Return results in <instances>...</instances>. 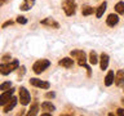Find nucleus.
Returning a JSON list of instances; mask_svg holds the SVG:
<instances>
[{
  "instance_id": "a211bd4d",
  "label": "nucleus",
  "mask_w": 124,
  "mask_h": 116,
  "mask_svg": "<svg viewBox=\"0 0 124 116\" xmlns=\"http://www.w3.org/2000/svg\"><path fill=\"white\" fill-rule=\"evenodd\" d=\"M39 108H40L39 103H38V102H34L32 104H31V107H30L29 112H27V115H29V116H35V115H38V114H39Z\"/></svg>"
},
{
  "instance_id": "dca6fc26",
  "label": "nucleus",
  "mask_w": 124,
  "mask_h": 116,
  "mask_svg": "<svg viewBox=\"0 0 124 116\" xmlns=\"http://www.w3.org/2000/svg\"><path fill=\"white\" fill-rule=\"evenodd\" d=\"M106 8H107V3L106 1H103L102 4H100V7L97 8V10H96V17L97 18H101L103 15V13L106 12Z\"/></svg>"
},
{
  "instance_id": "2eb2a0df",
  "label": "nucleus",
  "mask_w": 124,
  "mask_h": 116,
  "mask_svg": "<svg viewBox=\"0 0 124 116\" xmlns=\"http://www.w3.org/2000/svg\"><path fill=\"white\" fill-rule=\"evenodd\" d=\"M41 110L43 111H46V112H52L56 110V107H54V104H52V102H49V101H45V102L41 103Z\"/></svg>"
},
{
  "instance_id": "1a4fd4ad",
  "label": "nucleus",
  "mask_w": 124,
  "mask_h": 116,
  "mask_svg": "<svg viewBox=\"0 0 124 116\" xmlns=\"http://www.w3.org/2000/svg\"><path fill=\"white\" fill-rule=\"evenodd\" d=\"M118 22H119V15H118V13H111V14L107 15V18H106V25H107V26L114 27V26L118 25Z\"/></svg>"
},
{
  "instance_id": "f8f14e48",
  "label": "nucleus",
  "mask_w": 124,
  "mask_h": 116,
  "mask_svg": "<svg viewBox=\"0 0 124 116\" xmlns=\"http://www.w3.org/2000/svg\"><path fill=\"white\" fill-rule=\"evenodd\" d=\"M108 54L107 53H102L100 56V67L101 70H106L108 67Z\"/></svg>"
},
{
  "instance_id": "6e6552de",
  "label": "nucleus",
  "mask_w": 124,
  "mask_h": 116,
  "mask_svg": "<svg viewBox=\"0 0 124 116\" xmlns=\"http://www.w3.org/2000/svg\"><path fill=\"white\" fill-rule=\"evenodd\" d=\"M18 99H19V98H18ZM18 99L16 98V97H12L9 102H8L7 104H4V106H3V112H4V114H8L9 111L13 110V108L16 107V104H17V102H18Z\"/></svg>"
},
{
  "instance_id": "5701e85b",
  "label": "nucleus",
  "mask_w": 124,
  "mask_h": 116,
  "mask_svg": "<svg viewBox=\"0 0 124 116\" xmlns=\"http://www.w3.org/2000/svg\"><path fill=\"white\" fill-rule=\"evenodd\" d=\"M16 21H17V23H19V25H26V23H27V18L23 17V15H18Z\"/></svg>"
},
{
  "instance_id": "f03ea898",
  "label": "nucleus",
  "mask_w": 124,
  "mask_h": 116,
  "mask_svg": "<svg viewBox=\"0 0 124 116\" xmlns=\"http://www.w3.org/2000/svg\"><path fill=\"white\" fill-rule=\"evenodd\" d=\"M62 9H63L65 14L67 17H71V15L75 14L76 12V3L75 0H62Z\"/></svg>"
},
{
  "instance_id": "4468645a",
  "label": "nucleus",
  "mask_w": 124,
  "mask_h": 116,
  "mask_svg": "<svg viewBox=\"0 0 124 116\" xmlns=\"http://www.w3.org/2000/svg\"><path fill=\"white\" fill-rule=\"evenodd\" d=\"M124 84V70H118L115 73V85H120Z\"/></svg>"
},
{
  "instance_id": "f257e3e1",
  "label": "nucleus",
  "mask_w": 124,
  "mask_h": 116,
  "mask_svg": "<svg viewBox=\"0 0 124 116\" xmlns=\"http://www.w3.org/2000/svg\"><path fill=\"white\" fill-rule=\"evenodd\" d=\"M18 67H19V62L17 59H13L10 62H5V63L3 62V63L0 65V73H1V75H9L10 72L18 70Z\"/></svg>"
},
{
  "instance_id": "9b49d317",
  "label": "nucleus",
  "mask_w": 124,
  "mask_h": 116,
  "mask_svg": "<svg viewBox=\"0 0 124 116\" xmlns=\"http://www.w3.org/2000/svg\"><path fill=\"white\" fill-rule=\"evenodd\" d=\"M43 26H48L50 27V29H60V23H58L57 21H54L53 18H45V19H43V21L40 22Z\"/></svg>"
},
{
  "instance_id": "7ed1b4c3",
  "label": "nucleus",
  "mask_w": 124,
  "mask_h": 116,
  "mask_svg": "<svg viewBox=\"0 0 124 116\" xmlns=\"http://www.w3.org/2000/svg\"><path fill=\"white\" fill-rule=\"evenodd\" d=\"M49 66H50V62L48 59H45V58H43V59H38L32 65V71L36 73V75H40V73L44 72Z\"/></svg>"
},
{
  "instance_id": "ddd939ff",
  "label": "nucleus",
  "mask_w": 124,
  "mask_h": 116,
  "mask_svg": "<svg viewBox=\"0 0 124 116\" xmlns=\"http://www.w3.org/2000/svg\"><path fill=\"white\" fill-rule=\"evenodd\" d=\"M105 85L106 87H111L112 84L115 83V73H114V71H108L107 72V75L105 76Z\"/></svg>"
},
{
  "instance_id": "c85d7f7f",
  "label": "nucleus",
  "mask_w": 124,
  "mask_h": 116,
  "mask_svg": "<svg viewBox=\"0 0 124 116\" xmlns=\"http://www.w3.org/2000/svg\"><path fill=\"white\" fill-rule=\"evenodd\" d=\"M122 103L124 104V97H123V98H122Z\"/></svg>"
},
{
  "instance_id": "a878e982",
  "label": "nucleus",
  "mask_w": 124,
  "mask_h": 116,
  "mask_svg": "<svg viewBox=\"0 0 124 116\" xmlns=\"http://www.w3.org/2000/svg\"><path fill=\"white\" fill-rule=\"evenodd\" d=\"M13 21H10V19H9V21H7V22H4L3 23V25H1V29H7V27L8 26H12V25H13Z\"/></svg>"
},
{
  "instance_id": "0eeeda50",
  "label": "nucleus",
  "mask_w": 124,
  "mask_h": 116,
  "mask_svg": "<svg viewBox=\"0 0 124 116\" xmlns=\"http://www.w3.org/2000/svg\"><path fill=\"white\" fill-rule=\"evenodd\" d=\"M30 84L35 88H40V89H49L50 88V84L48 83V81L40 80V79H38V77H31Z\"/></svg>"
},
{
  "instance_id": "20e7f679",
  "label": "nucleus",
  "mask_w": 124,
  "mask_h": 116,
  "mask_svg": "<svg viewBox=\"0 0 124 116\" xmlns=\"http://www.w3.org/2000/svg\"><path fill=\"white\" fill-rule=\"evenodd\" d=\"M70 56H71L74 59L78 61L79 66H84L85 67V62H87V54H85L84 50H79V49H74L70 52Z\"/></svg>"
},
{
  "instance_id": "6ab92c4d",
  "label": "nucleus",
  "mask_w": 124,
  "mask_h": 116,
  "mask_svg": "<svg viewBox=\"0 0 124 116\" xmlns=\"http://www.w3.org/2000/svg\"><path fill=\"white\" fill-rule=\"evenodd\" d=\"M88 61H89V63L93 65V66L100 62V58H98V56H97V53L94 52V50H92V52L89 53V59Z\"/></svg>"
},
{
  "instance_id": "412c9836",
  "label": "nucleus",
  "mask_w": 124,
  "mask_h": 116,
  "mask_svg": "<svg viewBox=\"0 0 124 116\" xmlns=\"http://www.w3.org/2000/svg\"><path fill=\"white\" fill-rule=\"evenodd\" d=\"M115 12L118 14H124V1H118L115 4Z\"/></svg>"
},
{
  "instance_id": "cd10ccee",
  "label": "nucleus",
  "mask_w": 124,
  "mask_h": 116,
  "mask_svg": "<svg viewBox=\"0 0 124 116\" xmlns=\"http://www.w3.org/2000/svg\"><path fill=\"white\" fill-rule=\"evenodd\" d=\"M116 115H124V110L123 108H118V110H116Z\"/></svg>"
},
{
  "instance_id": "4be33fe9",
  "label": "nucleus",
  "mask_w": 124,
  "mask_h": 116,
  "mask_svg": "<svg viewBox=\"0 0 124 116\" xmlns=\"http://www.w3.org/2000/svg\"><path fill=\"white\" fill-rule=\"evenodd\" d=\"M12 88V83L10 81H4V83L0 84V90L4 92V90H8V89Z\"/></svg>"
},
{
  "instance_id": "aec40b11",
  "label": "nucleus",
  "mask_w": 124,
  "mask_h": 116,
  "mask_svg": "<svg viewBox=\"0 0 124 116\" xmlns=\"http://www.w3.org/2000/svg\"><path fill=\"white\" fill-rule=\"evenodd\" d=\"M94 13V8L91 7V5H84L81 8V14L85 15V17H88V15H91Z\"/></svg>"
},
{
  "instance_id": "423d86ee",
  "label": "nucleus",
  "mask_w": 124,
  "mask_h": 116,
  "mask_svg": "<svg viewBox=\"0 0 124 116\" xmlns=\"http://www.w3.org/2000/svg\"><path fill=\"white\" fill-rule=\"evenodd\" d=\"M13 93H14V89H13V88L1 92V94H0V106L3 107L4 104H7L8 102H9L10 98L13 97Z\"/></svg>"
},
{
  "instance_id": "393cba45",
  "label": "nucleus",
  "mask_w": 124,
  "mask_h": 116,
  "mask_svg": "<svg viewBox=\"0 0 124 116\" xmlns=\"http://www.w3.org/2000/svg\"><path fill=\"white\" fill-rule=\"evenodd\" d=\"M10 58H12V56L9 53H7V54H4V56L1 57V61L5 63V62H10Z\"/></svg>"
},
{
  "instance_id": "f3484780",
  "label": "nucleus",
  "mask_w": 124,
  "mask_h": 116,
  "mask_svg": "<svg viewBox=\"0 0 124 116\" xmlns=\"http://www.w3.org/2000/svg\"><path fill=\"white\" fill-rule=\"evenodd\" d=\"M34 4H35V0H23V4L21 5V8H19V9L23 10V12L30 10L31 8L34 7Z\"/></svg>"
},
{
  "instance_id": "bb28decb",
  "label": "nucleus",
  "mask_w": 124,
  "mask_h": 116,
  "mask_svg": "<svg viewBox=\"0 0 124 116\" xmlns=\"http://www.w3.org/2000/svg\"><path fill=\"white\" fill-rule=\"evenodd\" d=\"M54 97H56V93H54V92H48V93H45V98H48V99L54 98Z\"/></svg>"
},
{
  "instance_id": "b1692460",
  "label": "nucleus",
  "mask_w": 124,
  "mask_h": 116,
  "mask_svg": "<svg viewBox=\"0 0 124 116\" xmlns=\"http://www.w3.org/2000/svg\"><path fill=\"white\" fill-rule=\"evenodd\" d=\"M25 72H26V67H25V66L18 67V77H22L23 75H25Z\"/></svg>"
},
{
  "instance_id": "39448f33",
  "label": "nucleus",
  "mask_w": 124,
  "mask_h": 116,
  "mask_svg": "<svg viewBox=\"0 0 124 116\" xmlns=\"http://www.w3.org/2000/svg\"><path fill=\"white\" fill-rule=\"evenodd\" d=\"M19 102H21L22 106H27L30 102H31V97H30V93L29 90L25 88V87H21L19 88Z\"/></svg>"
},
{
  "instance_id": "c756f323",
  "label": "nucleus",
  "mask_w": 124,
  "mask_h": 116,
  "mask_svg": "<svg viewBox=\"0 0 124 116\" xmlns=\"http://www.w3.org/2000/svg\"><path fill=\"white\" fill-rule=\"evenodd\" d=\"M3 1H4V0H3Z\"/></svg>"
},
{
  "instance_id": "9d476101",
  "label": "nucleus",
  "mask_w": 124,
  "mask_h": 116,
  "mask_svg": "<svg viewBox=\"0 0 124 116\" xmlns=\"http://www.w3.org/2000/svg\"><path fill=\"white\" fill-rule=\"evenodd\" d=\"M58 65L61 67H65V68H71L74 66V58L72 57H65V58L58 61Z\"/></svg>"
}]
</instances>
